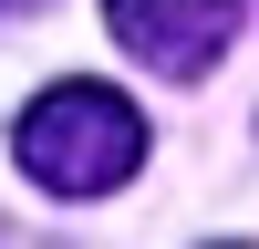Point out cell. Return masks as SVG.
Instances as JSON below:
<instances>
[{
    "label": "cell",
    "instance_id": "obj_1",
    "mask_svg": "<svg viewBox=\"0 0 259 249\" xmlns=\"http://www.w3.org/2000/svg\"><path fill=\"white\" fill-rule=\"evenodd\" d=\"M11 156H21V177L52 187V197H114L145 166V114L114 83L73 73V83H52V94H31V114L11 124Z\"/></svg>",
    "mask_w": 259,
    "mask_h": 249
},
{
    "label": "cell",
    "instance_id": "obj_2",
    "mask_svg": "<svg viewBox=\"0 0 259 249\" xmlns=\"http://www.w3.org/2000/svg\"><path fill=\"white\" fill-rule=\"evenodd\" d=\"M104 31L166 83H197L239 42V0H104Z\"/></svg>",
    "mask_w": 259,
    "mask_h": 249
},
{
    "label": "cell",
    "instance_id": "obj_3",
    "mask_svg": "<svg viewBox=\"0 0 259 249\" xmlns=\"http://www.w3.org/2000/svg\"><path fill=\"white\" fill-rule=\"evenodd\" d=\"M0 11H21V0H0Z\"/></svg>",
    "mask_w": 259,
    "mask_h": 249
}]
</instances>
